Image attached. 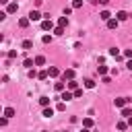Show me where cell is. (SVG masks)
Segmentation results:
<instances>
[{"label":"cell","instance_id":"7402d4cb","mask_svg":"<svg viewBox=\"0 0 132 132\" xmlns=\"http://www.w3.org/2000/svg\"><path fill=\"white\" fill-rule=\"evenodd\" d=\"M85 87H87V89H93V87H95V80H93V78H87V80H85Z\"/></svg>","mask_w":132,"mask_h":132},{"label":"cell","instance_id":"1f68e13d","mask_svg":"<svg viewBox=\"0 0 132 132\" xmlns=\"http://www.w3.org/2000/svg\"><path fill=\"white\" fill-rule=\"evenodd\" d=\"M124 58H132V50H124Z\"/></svg>","mask_w":132,"mask_h":132},{"label":"cell","instance_id":"9a60e30c","mask_svg":"<svg viewBox=\"0 0 132 132\" xmlns=\"http://www.w3.org/2000/svg\"><path fill=\"white\" fill-rule=\"evenodd\" d=\"M58 25L66 27V25H68V16H66V14H64V16H60V19H58Z\"/></svg>","mask_w":132,"mask_h":132},{"label":"cell","instance_id":"4dcf8cb0","mask_svg":"<svg viewBox=\"0 0 132 132\" xmlns=\"http://www.w3.org/2000/svg\"><path fill=\"white\" fill-rule=\"evenodd\" d=\"M72 93H74V97H80V95H82V89H74Z\"/></svg>","mask_w":132,"mask_h":132},{"label":"cell","instance_id":"ba28073f","mask_svg":"<svg viewBox=\"0 0 132 132\" xmlns=\"http://www.w3.org/2000/svg\"><path fill=\"white\" fill-rule=\"evenodd\" d=\"M47 74H50V76H52V78H56V76H58V74H60V70H58V68H56V66H50V68H47Z\"/></svg>","mask_w":132,"mask_h":132},{"label":"cell","instance_id":"7c38bea8","mask_svg":"<svg viewBox=\"0 0 132 132\" xmlns=\"http://www.w3.org/2000/svg\"><path fill=\"white\" fill-rule=\"evenodd\" d=\"M116 16H118L120 21H126V19H128V12H126V10H118V12H116Z\"/></svg>","mask_w":132,"mask_h":132},{"label":"cell","instance_id":"e0dca14e","mask_svg":"<svg viewBox=\"0 0 132 132\" xmlns=\"http://www.w3.org/2000/svg\"><path fill=\"white\" fill-rule=\"evenodd\" d=\"M43 64H45V58L43 56H37L35 58V66H43Z\"/></svg>","mask_w":132,"mask_h":132},{"label":"cell","instance_id":"74e56055","mask_svg":"<svg viewBox=\"0 0 132 132\" xmlns=\"http://www.w3.org/2000/svg\"><path fill=\"white\" fill-rule=\"evenodd\" d=\"M0 2H2V4H8V0H0Z\"/></svg>","mask_w":132,"mask_h":132},{"label":"cell","instance_id":"ffe728a7","mask_svg":"<svg viewBox=\"0 0 132 132\" xmlns=\"http://www.w3.org/2000/svg\"><path fill=\"white\" fill-rule=\"evenodd\" d=\"M54 89H56L58 93H62V91L66 89V85H64V82H56V85H54Z\"/></svg>","mask_w":132,"mask_h":132},{"label":"cell","instance_id":"8d00e7d4","mask_svg":"<svg viewBox=\"0 0 132 132\" xmlns=\"http://www.w3.org/2000/svg\"><path fill=\"white\" fill-rule=\"evenodd\" d=\"M128 126H130V128H132V116H130V118H128Z\"/></svg>","mask_w":132,"mask_h":132},{"label":"cell","instance_id":"4316f807","mask_svg":"<svg viewBox=\"0 0 132 132\" xmlns=\"http://www.w3.org/2000/svg\"><path fill=\"white\" fill-rule=\"evenodd\" d=\"M23 64H25V66H27V68H31V66H33V64H35V60H31V58H27V60H25V62H23Z\"/></svg>","mask_w":132,"mask_h":132},{"label":"cell","instance_id":"4fadbf2b","mask_svg":"<svg viewBox=\"0 0 132 132\" xmlns=\"http://www.w3.org/2000/svg\"><path fill=\"white\" fill-rule=\"evenodd\" d=\"M54 116V109L52 107H43V118H52Z\"/></svg>","mask_w":132,"mask_h":132},{"label":"cell","instance_id":"5b68a950","mask_svg":"<svg viewBox=\"0 0 132 132\" xmlns=\"http://www.w3.org/2000/svg\"><path fill=\"white\" fill-rule=\"evenodd\" d=\"M118 25H120V19H118V16L107 21V29H118Z\"/></svg>","mask_w":132,"mask_h":132},{"label":"cell","instance_id":"f546056e","mask_svg":"<svg viewBox=\"0 0 132 132\" xmlns=\"http://www.w3.org/2000/svg\"><path fill=\"white\" fill-rule=\"evenodd\" d=\"M80 6H82V0H74L72 2V8H80Z\"/></svg>","mask_w":132,"mask_h":132},{"label":"cell","instance_id":"e575fe53","mask_svg":"<svg viewBox=\"0 0 132 132\" xmlns=\"http://www.w3.org/2000/svg\"><path fill=\"white\" fill-rule=\"evenodd\" d=\"M95 2H99V4H103V6H105V4H109V0H95Z\"/></svg>","mask_w":132,"mask_h":132},{"label":"cell","instance_id":"8992f818","mask_svg":"<svg viewBox=\"0 0 132 132\" xmlns=\"http://www.w3.org/2000/svg\"><path fill=\"white\" fill-rule=\"evenodd\" d=\"M41 29H43V31H50V29H54V23H52L50 19H45V21L41 23Z\"/></svg>","mask_w":132,"mask_h":132},{"label":"cell","instance_id":"484cf974","mask_svg":"<svg viewBox=\"0 0 132 132\" xmlns=\"http://www.w3.org/2000/svg\"><path fill=\"white\" fill-rule=\"evenodd\" d=\"M109 56H113V58H118V56H120V52H118V47H111V50H109Z\"/></svg>","mask_w":132,"mask_h":132},{"label":"cell","instance_id":"f35d334b","mask_svg":"<svg viewBox=\"0 0 132 132\" xmlns=\"http://www.w3.org/2000/svg\"><path fill=\"white\" fill-rule=\"evenodd\" d=\"M93 2H95V0H93Z\"/></svg>","mask_w":132,"mask_h":132},{"label":"cell","instance_id":"ac0fdd59","mask_svg":"<svg viewBox=\"0 0 132 132\" xmlns=\"http://www.w3.org/2000/svg\"><path fill=\"white\" fill-rule=\"evenodd\" d=\"M97 74L105 76V74H107V66H97Z\"/></svg>","mask_w":132,"mask_h":132},{"label":"cell","instance_id":"44dd1931","mask_svg":"<svg viewBox=\"0 0 132 132\" xmlns=\"http://www.w3.org/2000/svg\"><path fill=\"white\" fill-rule=\"evenodd\" d=\"M54 33H56V35H64V27H62V25L54 27Z\"/></svg>","mask_w":132,"mask_h":132},{"label":"cell","instance_id":"d4e9b609","mask_svg":"<svg viewBox=\"0 0 132 132\" xmlns=\"http://www.w3.org/2000/svg\"><path fill=\"white\" fill-rule=\"evenodd\" d=\"M39 103H41L43 107H47V105H50V99H47V97H39Z\"/></svg>","mask_w":132,"mask_h":132},{"label":"cell","instance_id":"836d02e7","mask_svg":"<svg viewBox=\"0 0 132 132\" xmlns=\"http://www.w3.org/2000/svg\"><path fill=\"white\" fill-rule=\"evenodd\" d=\"M6 120H8V118H6V116H4V118H2V120H0V128H4V126H6Z\"/></svg>","mask_w":132,"mask_h":132},{"label":"cell","instance_id":"cb8c5ba5","mask_svg":"<svg viewBox=\"0 0 132 132\" xmlns=\"http://www.w3.org/2000/svg\"><path fill=\"white\" fill-rule=\"evenodd\" d=\"M82 126H85V128H91V126H93V120H91V118H85V120H82Z\"/></svg>","mask_w":132,"mask_h":132},{"label":"cell","instance_id":"d590c367","mask_svg":"<svg viewBox=\"0 0 132 132\" xmlns=\"http://www.w3.org/2000/svg\"><path fill=\"white\" fill-rule=\"evenodd\" d=\"M126 66H128V70H132V58H128V64Z\"/></svg>","mask_w":132,"mask_h":132},{"label":"cell","instance_id":"9c48e42d","mask_svg":"<svg viewBox=\"0 0 132 132\" xmlns=\"http://www.w3.org/2000/svg\"><path fill=\"white\" fill-rule=\"evenodd\" d=\"M41 16H43V14H39L37 10H31V12H29V19H31V21H39Z\"/></svg>","mask_w":132,"mask_h":132},{"label":"cell","instance_id":"7a4b0ae2","mask_svg":"<svg viewBox=\"0 0 132 132\" xmlns=\"http://www.w3.org/2000/svg\"><path fill=\"white\" fill-rule=\"evenodd\" d=\"M60 99H62V101H70V99H74V93H72L70 89H68V91L64 89V91H62V95H60Z\"/></svg>","mask_w":132,"mask_h":132},{"label":"cell","instance_id":"30bf717a","mask_svg":"<svg viewBox=\"0 0 132 132\" xmlns=\"http://www.w3.org/2000/svg\"><path fill=\"white\" fill-rule=\"evenodd\" d=\"M29 23H31V19H29V16H27V19H21V21H19V27H21V29H27V27H29Z\"/></svg>","mask_w":132,"mask_h":132},{"label":"cell","instance_id":"603a6c76","mask_svg":"<svg viewBox=\"0 0 132 132\" xmlns=\"http://www.w3.org/2000/svg\"><path fill=\"white\" fill-rule=\"evenodd\" d=\"M4 116H6V118H12V116H14V109H12V107H6V109H4Z\"/></svg>","mask_w":132,"mask_h":132},{"label":"cell","instance_id":"d6986e66","mask_svg":"<svg viewBox=\"0 0 132 132\" xmlns=\"http://www.w3.org/2000/svg\"><path fill=\"white\" fill-rule=\"evenodd\" d=\"M47 76H50V74H47V70H41V72H37V78H39V80H45Z\"/></svg>","mask_w":132,"mask_h":132},{"label":"cell","instance_id":"6da1fadb","mask_svg":"<svg viewBox=\"0 0 132 132\" xmlns=\"http://www.w3.org/2000/svg\"><path fill=\"white\" fill-rule=\"evenodd\" d=\"M128 103H132L130 97H118V99H116V107H120V109H122L124 105H128Z\"/></svg>","mask_w":132,"mask_h":132},{"label":"cell","instance_id":"8fae6325","mask_svg":"<svg viewBox=\"0 0 132 132\" xmlns=\"http://www.w3.org/2000/svg\"><path fill=\"white\" fill-rule=\"evenodd\" d=\"M66 87H68V89H70V91H74V89H78V82H76V80H74V78H70V80H68V82H66Z\"/></svg>","mask_w":132,"mask_h":132},{"label":"cell","instance_id":"52a82bcc","mask_svg":"<svg viewBox=\"0 0 132 132\" xmlns=\"http://www.w3.org/2000/svg\"><path fill=\"white\" fill-rule=\"evenodd\" d=\"M99 19H101V21H105V23H107V21H109V19H111V14H109V10H101V12H99Z\"/></svg>","mask_w":132,"mask_h":132},{"label":"cell","instance_id":"2e32d148","mask_svg":"<svg viewBox=\"0 0 132 132\" xmlns=\"http://www.w3.org/2000/svg\"><path fill=\"white\" fill-rule=\"evenodd\" d=\"M31 47H33V41L31 39H25L23 41V50H31Z\"/></svg>","mask_w":132,"mask_h":132},{"label":"cell","instance_id":"277c9868","mask_svg":"<svg viewBox=\"0 0 132 132\" xmlns=\"http://www.w3.org/2000/svg\"><path fill=\"white\" fill-rule=\"evenodd\" d=\"M16 8H19V4H16V0H14V2H10V4H6V12H8V14H12V12H16Z\"/></svg>","mask_w":132,"mask_h":132},{"label":"cell","instance_id":"83f0119b","mask_svg":"<svg viewBox=\"0 0 132 132\" xmlns=\"http://www.w3.org/2000/svg\"><path fill=\"white\" fill-rule=\"evenodd\" d=\"M128 128V122H118V130H126Z\"/></svg>","mask_w":132,"mask_h":132},{"label":"cell","instance_id":"d6a6232c","mask_svg":"<svg viewBox=\"0 0 132 132\" xmlns=\"http://www.w3.org/2000/svg\"><path fill=\"white\" fill-rule=\"evenodd\" d=\"M52 41V35H43V43H50Z\"/></svg>","mask_w":132,"mask_h":132},{"label":"cell","instance_id":"3957f363","mask_svg":"<svg viewBox=\"0 0 132 132\" xmlns=\"http://www.w3.org/2000/svg\"><path fill=\"white\" fill-rule=\"evenodd\" d=\"M62 78H64V80H70V78H74V68H68V70H64V72H62Z\"/></svg>","mask_w":132,"mask_h":132},{"label":"cell","instance_id":"f1b7e54d","mask_svg":"<svg viewBox=\"0 0 132 132\" xmlns=\"http://www.w3.org/2000/svg\"><path fill=\"white\" fill-rule=\"evenodd\" d=\"M56 109H58V111H64V109H66V103H64V101H60V103H58V107H56Z\"/></svg>","mask_w":132,"mask_h":132},{"label":"cell","instance_id":"5bb4252c","mask_svg":"<svg viewBox=\"0 0 132 132\" xmlns=\"http://www.w3.org/2000/svg\"><path fill=\"white\" fill-rule=\"evenodd\" d=\"M122 116H124V118H130V116H132V109L124 105V107H122Z\"/></svg>","mask_w":132,"mask_h":132}]
</instances>
